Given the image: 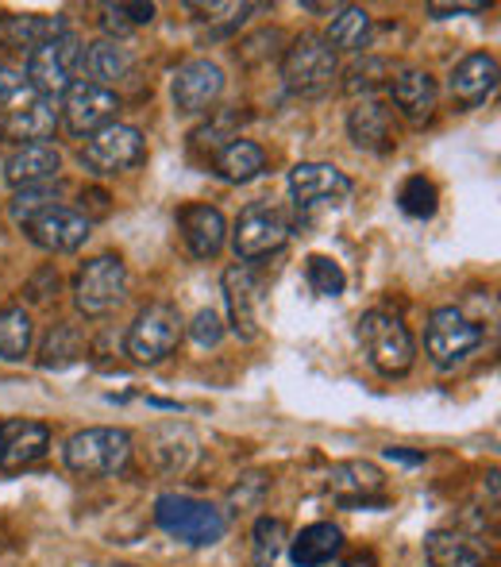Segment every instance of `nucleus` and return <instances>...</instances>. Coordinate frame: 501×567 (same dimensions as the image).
I'll use <instances>...</instances> for the list:
<instances>
[{
	"instance_id": "17",
	"label": "nucleus",
	"mask_w": 501,
	"mask_h": 567,
	"mask_svg": "<svg viewBox=\"0 0 501 567\" xmlns=\"http://www.w3.org/2000/svg\"><path fill=\"white\" fill-rule=\"evenodd\" d=\"M498 90V59L487 51L467 54L448 78V97L456 101V109H479L487 97H494Z\"/></svg>"
},
{
	"instance_id": "32",
	"label": "nucleus",
	"mask_w": 501,
	"mask_h": 567,
	"mask_svg": "<svg viewBox=\"0 0 501 567\" xmlns=\"http://www.w3.org/2000/svg\"><path fill=\"white\" fill-rule=\"evenodd\" d=\"M285 548V522L282 517H259L251 529V564L274 567Z\"/></svg>"
},
{
	"instance_id": "14",
	"label": "nucleus",
	"mask_w": 501,
	"mask_h": 567,
	"mask_svg": "<svg viewBox=\"0 0 501 567\" xmlns=\"http://www.w3.org/2000/svg\"><path fill=\"white\" fill-rule=\"evenodd\" d=\"M59 97H28L23 105L8 109L4 116H0V140L15 143V147H23V143H51L54 127H59Z\"/></svg>"
},
{
	"instance_id": "26",
	"label": "nucleus",
	"mask_w": 501,
	"mask_h": 567,
	"mask_svg": "<svg viewBox=\"0 0 501 567\" xmlns=\"http://www.w3.org/2000/svg\"><path fill=\"white\" fill-rule=\"evenodd\" d=\"M340 548H344V533L332 522H316V525H305V529L290 540V560L293 567H324L336 560Z\"/></svg>"
},
{
	"instance_id": "2",
	"label": "nucleus",
	"mask_w": 501,
	"mask_h": 567,
	"mask_svg": "<svg viewBox=\"0 0 501 567\" xmlns=\"http://www.w3.org/2000/svg\"><path fill=\"white\" fill-rule=\"evenodd\" d=\"M340 66L321 35H301L282 54V82L298 97H324L336 82Z\"/></svg>"
},
{
	"instance_id": "24",
	"label": "nucleus",
	"mask_w": 501,
	"mask_h": 567,
	"mask_svg": "<svg viewBox=\"0 0 501 567\" xmlns=\"http://www.w3.org/2000/svg\"><path fill=\"white\" fill-rule=\"evenodd\" d=\"M66 35V16H0V47L4 51H35L46 39Z\"/></svg>"
},
{
	"instance_id": "42",
	"label": "nucleus",
	"mask_w": 501,
	"mask_h": 567,
	"mask_svg": "<svg viewBox=\"0 0 501 567\" xmlns=\"http://www.w3.org/2000/svg\"><path fill=\"white\" fill-rule=\"evenodd\" d=\"M471 12H487V4H428V16L432 20H451V16H471Z\"/></svg>"
},
{
	"instance_id": "33",
	"label": "nucleus",
	"mask_w": 501,
	"mask_h": 567,
	"mask_svg": "<svg viewBox=\"0 0 501 567\" xmlns=\"http://www.w3.org/2000/svg\"><path fill=\"white\" fill-rule=\"evenodd\" d=\"M397 205H401L405 217L428 220L436 213V205H440V194H436V186L425 174H413V178H405V186L397 189Z\"/></svg>"
},
{
	"instance_id": "18",
	"label": "nucleus",
	"mask_w": 501,
	"mask_h": 567,
	"mask_svg": "<svg viewBox=\"0 0 501 567\" xmlns=\"http://www.w3.org/2000/svg\"><path fill=\"white\" fill-rule=\"evenodd\" d=\"M225 301L232 317V332L240 340L259 337V278L251 267H228L225 270Z\"/></svg>"
},
{
	"instance_id": "34",
	"label": "nucleus",
	"mask_w": 501,
	"mask_h": 567,
	"mask_svg": "<svg viewBox=\"0 0 501 567\" xmlns=\"http://www.w3.org/2000/svg\"><path fill=\"white\" fill-rule=\"evenodd\" d=\"M305 278H309V290H313L316 298H340L347 286L344 267H340L336 259H328V255H309Z\"/></svg>"
},
{
	"instance_id": "41",
	"label": "nucleus",
	"mask_w": 501,
	"mask_h": 567,
	"mask_svg": "<svg viewBox=\"0 0 501 567\" xmlns=\"http://www.w3.org/2000/svg\"><path fill=\"white\" fill-rule=\"evenodd\" d=\"M189 340H194L197 348H217V343L225 340V321H220L217 309H201V313L194 317V324H189Z\"/></svg>"
},
{
	"instance_id": "7",
	"label": "nucleus",
	"mask_w": 501,
	"mask_h": 567,
	"mask_svg": "<svg viewBox=\"0 0 501 567\" xmlns=\"http://www.w3.org/2000/svg\"><path fill=\"white\" fill-rule=\"evenodd\" d=\"M127 298V267L121 255H97L74 278V306L85 317H108Z\"/></svg>"
},
{
	"instance_id": "11",
	"label": "nucleus",
	"mask_w": 501,
	"mask_h": 567,
	"mask_svg": "<svg viewBox=\"0 0 501 567\" xmlns=\"http://www.w3.org/2000/svg\"><path fill=\"white\" fill-rule=\"evenodd\" d=\"M220 93H225V70L209 59H194V62H186V66H178L174 85H170L174 109L189 116L209 113Z\"/></svg>"
},
{
	"instance_id": "40",
	"label": "nucleus",
	"mask_w": 501,
	"mask_h": 567,
	"mask_svg": "<svg viewBox=\"0 0 501 567\" xmlns=\"http://www.w3.org/2000/svg\"><path fill=\"white\" fill-rule=\"evenodd\" d=\"M28 97H35L28 85V78H23V70H12V66H0V113H8V109L23 105Z\"/></svg>"
},
{
	"instance_id": "39",
	"label": "nucleus",
	"mask_w": 501,
	"mask_h": 567,
	"mask_svg": "<svg viewBox=\"0 0 501 567\" xmlns=\"http://www.w3.org/2000/svg\"><path fill=\"white\" fill-rule=\"evenodd\" d=\"M267 491H270V478L259 475V471H251V475H243L240 483L228 491V509H232V514H251V509L262 506Z\"/></svg>"
},
{
	"instance_id": "4",
	"label": "nucleus",
	"mask_w": 501,
	"mask_h": 567,
	"mask_svg": "<svg viewBox=\"0 0 501 567\" xmlns=\"http://www.w3.org/2000/svg\"><path fill=\"white\" fill-rule=\"evenodd\" d=\"M359 343L367 351V359L375 363V371L382 374H405L417 359V343H413L409 329H405L397 317L382 313V309H370V313L359 317Z\"/></svg>"
},
{
	"instance_id": "10",
	"label": "nucleus",
	"mask_w": 501,
	"mask_h": 567,
	"mask_svg": "<svg viewBox=\"0 0 501 567\" xmlns=\"http://www.w3.org/2000/svg\"><path fill=\"white\" fill-rule=\"evenodd\" d=\"M290 239V225L285 217L267 202H254L240 213L232 231V247L240 259H262V255L278 251V247Z\"/></svg>"
},
{
	"instance_id": "21",
	"label": "nucleus",
	"mask_w": 501,
	"mask_h": 567,
	"mask_svg": "<svg viewBox=\"0 0 501 567\" xmlns=\"http://www.w3.org/2000/svg\"><path fill=\"white\" fill-rule=\"evenodd\" d=\"M347 135L355 140V147L386 155V151L394 147V120H389V109L375 97L355 101V109L347 113Z\"/></svg>"
},
{
	"instance_id": "9",
	"label": "nucleus",
	"mask_w": 501,
	"mask_h": 567,
	"mask_svg": "<svg viewBox=\"0 0 501 567\" xmlns=\"http://www.w3.org/2000/svg\"><path fill=\"white\" fill-rule=\"evenodd\" d=\"M178 340H181V313L170 301H155L127 329V355L135 363H158V359H166L178 348Z\"/></svg>"
},
{
	"instance_id": "16",
	"label": "nucleus",
	"mask_w": 501,
	"mask_h": 567,
	"mask_svg": "<svg viewBox=\"0 0 501 567\" xmlns=\"http://www.w3.org/2000/svg\"><path fill=\"white\" fill-rule=\"evenodd\" d=\"M386 475L378 463L370 460H347L332 467V494L344 502L347 509L359 506H386Z\"/></svg>"
},
{
	"instance_id": "29",
	"label": "nucleus",
	"mask_w": 501,
	"mask_h": 567,
	"mask_svg": "<svg viewBox=\"0 0 501 567\" xmlns=\"http://www.w3.org/2000/svg\"><path fill=\"white\" fill-rule=\"evenodd\" d=\"M82 355H85L82 329L70 321H59V324H51L43 348H39V367H43V371H66V367H74Z\"/></svg>"
},
{
	"instance_id": "45",
	"label": "nucleus",
	"mask_w": 501,
	"mask_h": 567,
	"mask_svg": "<svg viewBox=\"0 0 501 567\" xmlns=\"http://www.w3.org/2000/svg\"><path fill=\"white\" fill-rule=\"evenodd\" d=\"M0 449H4V441H0Z\"/></svg>"
},
{
	"instance_id": "13",
	"label": "nucleus",
	"mask_w": 501,
	"mask_h": 567,
	"mask_svg": "<svg viewBox=\"0 0 501 567\" xmlns=\"http://www.w3.org/2000/svg\"><path fill=\"white\" fill-rule=\"evenodd\" d=\"M90 228L93 220L85 217V213L70 209V205H51V209H43L35 220H28L23 231H28V239L35 247H43V251H77V247L90 239Z\"/></svg>"
},
{
	"instance_id": "36",
	"label": "nucleus",
	"mask_w": 501,
	"mask_h": 567,
	"mask_svg": "<svg viewBox=\"0 0 501 567\" xmlns=\"http://www.w3.org/2000/svg\"><path fill=\"white\" fill-rule=\"evenodd\" d=\"M51 205H59V186H31V189H20V194L12 197L8 213H12V220L23 228L28 220H35L43 209H51Z\"/></svg>"
},
{
	"instance_id": "19",
	"label": "nucleus",
	"mask_w": 501,
	"mask_h": 567,
	"mask_svg": "<svg viewBox=\"0 0 501 567\" xmlns=\"http://www.w3.org/2000/svg\"><path fill=\"white\" fill-rule=\"evenodd\" d=\"M389 97L409 124H428L436 113V101H440V90H436L428 70H397L389 78Z\"/></svg>"
},
{
	"instance_id": "1",
	"label": "nucleus",
	"mask_w": 501,
	"mask_h": 567,
	"mask_svg": "<svg viewBox=\"0 0 501 567\" xmlns=\"http://www.w3.org/2000/svg\"><path fill=\"white\" fill-rule=\"evenodd\" d=\"M155 522L166 537L181 540V545L194 548H209L217 540H225L228 533V517L217 506L201 498H189V494H163L155 502Z\"/></svg>"
},
{
	"instance_id": "5",
	"label": "nucleus",
	"mask_w": 501,
	"mask_h": 567,
	"mask_svg": "<svg viewBox=\"0 0 501 567\" xmlns=\"http://www.w3.org/2000/svg\"><path fill=\"white\" fill-rule=\"evenodd\" d=\"M425 348H428V359H432L440 371H456V367H463L467 359L482 348V329L463 313V309L443 306L428 317Z\"/></svg>"
},
{
	"instance_id": "37",
	"label": "nucleus",
	"mask_w": 501,
	"mask_h": 567,
	"mask_svg": "<svg viewBox=\"0 0 501 567\" xmlns=\"http://www.w3.org/2000/svg\"><path fill=\"white\" fill-rule=\"evenodd\" d=\"M386 78H394V66H389L386 59H363L359 66H352L344 90L352 93V97H359V93H363V97H370V93H375Z\"/></svg>"
},
{
	"instance_id": "27",
	"label": "nucleus",
	"mask_w": 501,
	"mask_h": 567,
	"mask_svg": "<svg viewBox=\"0 0 501 567\" xmlns=\"http://www.w3.org/2000/svg\"><path fill=\"white\" fill-rule=\"evenodd\" d=\"M428 567H487V553L474 545V537L459 529H436L425 537Z\"/></svg>"
},
{
	"instance_id": "30",
	"label": "nucleus",
	"mask_w": 501,
	"mask_h": 567,
	"mask_svg": "<svg viewBox=\"0 0 501 567\" xmlns=\"http://www.w3.org/2000/svg\"><path fill=\"white\" fill-rule=\"evenodd\" d=\"M328 43V51H363L370 43V12L359 4H347L336 12V20L328 23V35H321Z\"/></svg>"
},
{
	"instance_id": "43",
	"label": "nucleus",
	"mask_w": 501,
	"mask_h": 567,
	"mask_svg": "<svg viewBox=\"0 0 501 567\" xmlns=\"http://www.w3.org/2000/svg\"><path fill=\"white\" fill-rule=\"evenodd\" d=\"M386 455L405 463V467H420V463H425V452H409V449H386Z\"/></svg>"
},
{
	"instance_id": "35",
	"label": "nucleus",
	"mask_w": 501,
	"mask_h": 567,
	"mask_svg": "<svg viewBox=\"0 0 501 567\" xmlns=\"http://www.w3.org/2000/svg\"><path fill=\"white\" fill-rule=\"evenodd\" d=\"M155 20V4H101V28L108 31V39H124L132 28Z\"/></svg>"
},
{
	"instance_id": "25",
	"label": "nucleus",
	"mask_w": 501,
	"mask_h": 567,
	"mask_svg": "<svg viewBox=\"0 0 501 567\" xmlns=\"http://www.w3.org/2000/svg\"><path fill=\"white\" fill-rule=\"evenodd\" d=\"M82 66L85 74H90L93 85H113V82H124L127 74L135 70V54L132 47L124 43V39H97V43H90L82 51Z\"/></svg>"
},
{
	"instance_id": "38",
	"label": "nucleus",
	"mask_w": 501,
	"mask_h": 567,
	"mask_svg": "<svg viewBox=\"0 0 501 567\" xmlns=\"http://www.w3.org/2000/svg\"><path fill=\"white\" fill-rule=\"evenodd\" d=\"M186 8L197 12L201 23H217L212 35H228V31H236L248 20V12H254V4H186Z\"/></svg>"
},
{
	"instance_id": "23",
	"label": "nucleus",
	"mask_w": 501,
	"mask_h": 567,
	"mask_svg": "<svg viewBox=\"0 0 501 567\" xmlns=\"http://www.w3.org/2000/svg\"><path fill=\"white\" fill-rule=\"evenodd\" d=\"M178 225H181V239H186V247L197 259L220 255V247H225V239H228L225 217H220V209H212V205H186Z\"/></svg>"
},
{
	"instance_id": "20",
	"label": "nucleus",
	"mask_w": 501,
	"mask_h": 567,
	"mask_svg": "<svg viewBox=\"0 0 501 567\" xmlns=\"http://www.w3.org/2000/svg\"><path fill=\"white\" fill-rule=\"evenodd\" d=\"M59 171H62V151L54 143H23L4 163V178L20 189L46 186V182L59 178Z\"/></svg>"
},
{
	"instance_id": "8",
	"label": "nucleus",
	"mask_w": 501,
	"mask_h": 567,
	"mask_svg": "<svg viewBox=\"0 0 501 567\" xmlns=\"http://www.w3.org/2000/svg\"><path fill=\"white\" fill-rule=\"evenodd\" d=\"M147 147H143V132L132 124H105L101 132H93L82 147V166L101 178H113V174H124L132 166L143 163Z\"/></svg>"
},
{
	"instance_id": "44",
	"label": "nucleus",
	"mask_w": 501,
	"mask_h": 567,
	"mask_svg": "<svg viewBox=\"0 0 501 567\" xmlns=\"http://www.w3.org/2000/svg\"><path fill=\"white\" fill-rule=\"evenodd\" d=\"M340 567H375V556H355V560H347Z\"/></svg>"
},
{
	"instance_id": "6",
	"label": "nucleus",
	"mask_w": 501,
	"mask_h": 567,
	"mask_svg": "<svg viewBox=\"0 0 501 567\" xmlns=\"http://www.w3.org/2000/svg\"><path fill=\"white\" fill-rule=\"evenodd\" d=\"M82 51L85 47L74 31L54 35V39H46L43 47H35V51L28 54V74H23L31 93H39V97H59V93H66L70 85H74L77 66H82Z\"/></svg>"
},
{
	"instance_id": "31",
	"label": "nucleus",
	"mask_w": 501,
	"mask_h": 567,
	"mask_svg": "<svg viewBox=\"0 0 501 567\" xmlns=\"http://www.w3.org/2000/svg\"><path fill=\"white\" fill-rule=\"evenodd\" d=\"M31 340H35V324H31L28 309L23 306L0 309V359H4V363H20V359H28Z\"/></svg>"
},
{
	"instance_id": "12",
	"label": "nucleus",
	"mask_w": 501,
	"mask_h": 567,
	"mask_svg": "<svg viewBox=\"0 0 501 567\" xmlns=\"http://www.w3.org/2000/svg\"><path fill=\"white\" fill-rule=\"evenodd\" d=\"M116 113H121V97L113 90H105V85L74 82L66 90L62 116H66V127L74 135H93L105 124H116Z\"/></svg>"
},
{
	"instance_id": "28",
	"label": "nucleus",
	"mask_w": 501,
	"mask_h": 567,
	"mask_svg": "<svg viewBox=\"0 0 501 567\" xmlns=\"http://www.w3.org/2000/svg\"><path fill=\"white\" fill-rule=\"evenodd\" d=\"M262 166H267L262 147H259V143H251V140H240V135H236L232 143H225V151L212 158V171H217V178L232 182V186H243V182L259 178Z\"/></svg>"
},
{
	"instance_id": "22",
	"label": "nucleus",
	"mask_w": 501,
	"mask_h": 567,
	"mask_svg": "<svg viewBox=\"0 0 501 567\" xmlns=\"http://www.w3.org/2000/svg\"><path fill=\"white\" fill-rule=\"evenodd\" d=\"M0 467H28V463L43 460L51 449V429L43 421H4L0 425Z\"/></svg>"
},
{
	"instance_id": "15",
	"label": "nucleus",
	"mask_w": 501,
	"mask_h": 567,
	"mask_svg": "<svg viewBox=\"0 0 501 567\" xmlns=\"http://www.w3.org/2000/svg\"><path fill=\"white\" fill-rule=\"evenodd\" d=\"M290 194L301 209H309V205H340L352 197V178L332 163H298L290 171Z\"/></svg>"
},
{
	"instance_id": "3",
	"label": "nucleus",
	"mask_w": 501,
	"mask_h": 567,
	"mask_svg": "<svg viewBox=\"0 0 501 567\" xmlns=\"http://www.w3.org/2000/svg\"><path fill=\"white\" fill-rule=\"evenodd\" d=\"M127 460H132V436L124 429H82L66 441V467L74 475H121Z\"/></svg>"
}]
</instances>
